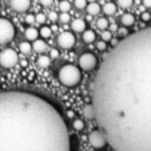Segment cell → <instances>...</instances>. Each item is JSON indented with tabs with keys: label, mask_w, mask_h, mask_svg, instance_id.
Masks as SVG:
<instances>
[{
	"label": "cell",
	"mask_w": 151,
	"mask_h": 151,
	"mask_svg": "<svg viewBox=\"0 0 151 151\" xmlns=\"http://www.w3.org/2000/svg\"><path fill=\"white\" fill-rule=\"evenodd\" d=\"M91 104L114 151H151V27L109 52L96 73Z\"/></svg>",
	"instance_id": "6da1fadb"
},
{
	"label": "cell",
	"mask_w": 151,
	"mask_h": 151,
	"mask_svg": "<svg viewBox=\"0 0 151 151\" xmlns=\"http://www.w3.org/2000/svg\"><path fill=\"white\" fill-rule=\"evenodd\" d=\"M0 151H71L67 125L44 97L0 92Z\"/></svg>",
	"instance_id": "7a4b0ae2"
},
{
	"label": "cell",
	"mask_w": 151,
	"mask_h": 151,
	"mask_svg": "<svg viewBox=\"0 0 151 151\" xmlns=\"http://www.w3.org/2000/svg\"><path fill=\"white\" fill-rule=\"evenodd\" d=\"M58 78L60 83L65 86H76L81 80V72L79 67L72 64H66L60 67L58 72Z\"/></svg>",
	"instance_id": "3957f363"
},
{
	"label": "cell",
	"mask_w": 151,
	"mask_h": 151,
	"mask_svg": "<svg viewBox=\"0 0 151 151\" xmlns=\"http://www.w3.org/2000/svg\"><path fill=\"white\" fill-rule=\"evenodd\" d=\"M15 35V28L13 24L6 19L0 17V45L9 42Z\"/></svg>",
	"instance_id": "277c9868"
},
{
	"label": "cell",
	"mask_w": 151,
	"mask_h": 151,
	"mask_svg": "<svg viewBox=\"0 0 151 151\" xmlns=\"http://www.w3.org/2000/svg\"><path fill=\"white\" fill-rule=\"evenodd\" d=\"M18 54L13 48H5L0 52V65L5 68H11L18 63Z\"/></svg>",
	"instance_id": "5b68a950"
},
{
	"label": "cell",
	"mask_w": 151,
	"mask_h": 151,
	"mask_svg": "<svg viewBox=\"0 0 151 151\" xmlns=\"http://www.w3.org/2000/svg\"><path fill=\"white\" fill-rule=\"evenodd\" d=\"M88 142L94 149H101L107 144V138L101 129H96L90 133Z\"/></svg>",
	"instance_id": "8992f818"
},
{
	"label": "cell",
	"mask_w": 151,
	"mask_h": 151,
	"mask_svg": "<svg viewBox=\"0 0 151 151\" xmlns=\"http://www.w3.org/2000/svg\"><path fill=\"white\" fill-rule=\"evenodd\" d=\"M79 66L84 71H91L97 66V58L93 53L85 52L79 58Z\"/></svg>",
	"instance_id": "52a82bcc"
},
{
	"label": "cell",
	"mask_w": 151,
	"mask_h": 151,
	"mask_svg": "<svg viewBox=\"0 0 151 151\" xmlns=\"http://www.w3.org/2000/svg\"><path fill=\"white\" fill-rule=\"evenodd\" d=\"M58 45L63 48H71L76 44V37L71 32H63L58 35Z\"/></svg>",
	"instance_id": "ba28073f"
},
{
	"label": "cell",
	"mask_w": 151,
	"mask_h": 151,
	"mask_svg": "<svg viewBox=\"0 0 151 151\" xmlns=\"http://www.w3.org/2000/svg\"><path fill=\"white\" fill-rule=\"evenodd\" d=\"M9 5L17 12H25L26 9L29 8L31 2L28 0H13L9 2Z\"/></svg>",
	"instance_id": "9c48e42d"
},
{
	"label": "cell",
	"mask_w": 151,
	"mask_h": 151,
	"mask_svg": "<svg viewBox=\"0 0 151 151\" xmlns=\"http://www.w3.org/2000/svg\"><path fill=\"white\" fill-rule=\"evenodd\" d=\"M71 27H72V29L74 31V32H85L86 29V22H85V20L84 19H80V18H78V19H74L72 22H71Z\"/></svg>",
	"instance_id": "30bf717a"
},
{
	"label": "cell",
	"mask_w": 151,
	"mask_h": 151,
	"mask_svg": "<svg viewBox=\"0 0 151 151\" xmlns=\"http://www.w3.org/2000/svg\"><path fill=\"white\" fill-rule=\"evenodd\" d=\"M38 35H39V31L34 27H28L26 31H25V37L28 39V40H33L35 41L38 39Z\"/></svg>",
	"instance_id": "8fae6325"
},
{
	"label": "cell",
	"mask_w": 151,
	"mask_h": 151,
	"mask_svg": "<svg viewBox=\"0 0 151 151\" xmlns=\"http://www.w3.org/2000/svg\"><path fill=\"white\" fill-rule=\"evenodd\" d=\"M120 21H122V24H123L124 26H127V27H129V26L133 25V22H134V17H133L131 13H125V14L122 15Z\"/></svg>",
	"instance_id": "7c38bea8"
},
{
	"label": "cell",
	"mask_w": 151,
	"mask_h": 151,
	"mask_svg": "<svg viewBox=\"0 0 151 151\" xmlns=\"http://www.w3.org/2000/svg\"><path fill=\"white\" fill-rule=\"evenodd\" d=\"M46 46H47V45H46V42H45L42 39H37V40L33 42V45H32L33 50H34L35 52H38V53L45 51V50H46Z\"/></svg>",
	"instance_id": "4fadbf2b"
},
{
	"label": "cell",
	"mask_w": 151,
	"mask_h": 151,
	"mask_svg": "<svg viewBox=\"0 0 151 151\" xmlns=\"http://www.w3.org/2000/svg\"><path fill=\"white\" fill-rule=\"evenodd\" d=\"M86 11H87V13H88L90 15H96V14L99 13L100 6H99L97 2H90V4L87 5V7H86Z\"/></svg>",
	"instance_id": "5bb4252c"
},
{
	"label": "cell",
	"mask_w": 151,
	"mask_h": 151,
	"mask_svg": "<svg viewBox=\"0 0 151 151\" xmlns=\"http://www.w3.org/2000/svg\"><path fill=\"white\" fill-rule=\"evenodd\" d=\"M103 11H104L105 14H107V15H112V14L116 13V11H117V6H116L113 2H106V4L104 5V7H103Z\"/></svg>",
	"instance_id": "9a60e30c"
},
{
	"label": "cell",
	"mask_w": 151,
	"mask_h": 151,
	"mask_svg": "<svg viewBox=\"0 0 151 151\" xmlns=\"http://www.w3.org/2000/svg\"><path fill=\"white\" fill-rule=\"evenodd\" d=\"M83 39L85 42H93L96 39V33L92 29H86L83 33Z\"/></svg>",
	"instance_id": "2e32d148"
},
{
	"label": "cell",
	"mask_w": 151,
	"mask_h": 151,
	"mask_svg": "<svg viewBox=\"0 0 151 151\" xmlns=\"http://www.w3.org/2000/svg\"><path fill=\"white\" fill-rule=\"evenodd\" d=\"M38 65L40 66V67H47V66H50V64H51V58L50 57H47V55H40L39 58H38Z\"/></svg>",
	"instance_id": "e0dca14e"
},
{
	"label": "cell",
	"mask_w": 151,
	"mask_h": 151,
	"mask_svg": "<svg viewBox=\"0 0 151 151\" xmlns=\"http://www.w3.org/2000/svg\"><path fill=\"white\" fill-rule=\"evenodd\" d=\"M19 50H20V52H22L24 54L29 53L31 50H32V45H31L29 42H27V41H22V42L19 44Z\"/></svg>",
	"instance_id": "ac0fdd59"
},
{
	"label": "cell",
	"mask_w": 151,
	"mask_h": 151,
	"mask_svg": "<svg viewBox=\"0 0 151 151\" xmlns=\"http://www.w3.org/2000/svg\"><path fill=\"white\" fill-rule=\"evenodd\" d=\"M84 116L86 118H88V119L90 118H94V109H93L92 104L85 106V109H84Z\"/></svg>",
	"instance_id": "d6986e66"
},
{
	"label": "cell",
	"mask_w": 151,
	"mask_h": 151,
	"mask_svg": "<svg viewBox=\"0 0 151 151\" xmlns=\"http://www.w3.org/2000/svg\"><path fill=\"white\" fill-rule=\"evenodd\" d=\"M39 34L42 37V38H50L51 34H52V28L48 27V26H42L39 31Z\"/></svg>",
	"instance_id": "ffe728a7"
},
{
	"label": "cell",
	"mask_w": 151,
	"mask_h": 151,
	"mask_svg": "<svg viewBox=\"0 0 151 151\" xmlns=\"http://www.w3.org/2000/svg\"><path fill=\"white\" fill-rule=\"evenodd\" d=\"M72 126H73L74 130H77V131H81V130L85 127V124H84V122H83L81 119H74L73 123H72Z\"/></svg>",
	"instance_id": "44dd1931"
},
{
	"label": "cell",
	"mask_w": 151,
	"mask_h": 151,
	"mask_svg": "<svg viewBox=\"0 0 151 151\" xmlns=\"http://www.w3.org/2000/svg\"><path fill=\"white\" fill-rule=\"evenodd\" d=\"M97 26H98V28L105 31V28H107V26H109L107 19H105V18H99V19L97 20Z\"/></svg>",
	"instance_id": "7402d4cb"
},
{
	"label": "cell",
	"mask_w": 151,
	"mask_h": 151,
	"mask_svg": "<svg viewBox=\"0 0 151 151\" xmlns=\"http://www.w3.org/2000/svg\"><path fill=\"white\" fill-rule=\"evenodd\" d=\"M87 2L85 1V0H76L74 1V6L78 8V9H84V8H86L87 7Z\"/></svg>",
	"instance_id": "603a6c76"
},
{
	"label": "cell",
	"mask_w": 151,
	"mask_h": 151,
	"mask_svg": "<svg viewBox=\"0 0 151 151\" xmlns=\"http://www.w3.org/2000/svg\"><path fill=\"white\" fill-rule=\"evenodd\" d=\"M117 4H118V6L122 7V8H127V7H130V6L133 4V1H132V0H119Z\"/></svg>",
	"instance_id": "cb8c5ba5"
},
{
	"label": "cell",
	"mask_w": 151,
	"mask_h": 151,
	"mask_svg": "<svg viewBox=\"0 0 151 151\" xmlns=\"http://www.w3.org/2000/svg\"><path fill=\"white\" fill-rule=\"evenodd\" d=\"M59 7H60V9L63 11V13H67V11L71 8V4H70L68 1H61V2L59 4Z\"/></svg>",
	"instance_id": "d4e9b609"
},
{
	"label": "cell",
	"mask_w": 151,
	"mask_h": 151,
	"mask_svg": "<svg viewBox=\"0 0 151 151\" xmlns=\"http://www.w3.org/2000/svg\"><path fill=\"white\" fill-rule=\"evenodd\" d=\"M101 39H103V41H110V40H112V33L110 32V31H104L103 33H101Z\"/></svg>",
	"instance_id": "484cf974"
},
{
	"label": "cell",
	"mask_w": 151,
	"mask_h": 151,
	"mask_svg": "<svg viewBox=\"0 0 151 151\" xmlns=\"http://www.w3.org/2000/svg\"><path fill=\"white\" fill-rule=\"evenodd\" d=\"M59 19H60V21H61L63 24H67V22L71 20V17H70L68 13H61L60 17H59Z\"/></svg>",
	"instance_id": "4316f807"
},
{
	"label": "cell",
	"mask_w": 151,
	"mask_h": 151,
	"mask_svg": "<svg viewBox=\"0 0 151 151\" xmlns=\"http://www.w3.org/2000/svg\"><path fill=\"white\" fill-rule=\"evenodd\" d=\"M45 20H46V15H45L44 13H39V14L35 15V21H37V22H39V24H44Z\"/></svg>",
	"instance_id": "83f0119b"
},
{
	"label": "cell",
	"mask_w": 151,
	"mask_h": 151,
	"mask_svg": "<svg viewBox=\"0 0 151 151\" xmlns=\"http://www.w3.org/2000/svg\"><path fill=\"white\" fill-rule=\"evenodd\" d=\"M25 21H26L27 24H33V22L35 21V17H34L33 14H27V15L25 17Z\"/></svg>",
	"instance_id": "f1b7e54d"
},
{
	"label": "cell",
	"mask_w": 151,
	"mask_h": 151,
	"mask_svg": "<svg viewBox=\"0 0 151 151\" xmlns=\"http://www.w3.org/2000/svg\"><path fill=\"white\" fill-rule=\"evenodd\" d=\"M140 19H142L143 21H149V20L151 19V15H150L149 12H143V13L140 14Z\"/></svg>",
	"instance_id": "f546056e"
},
{
	"label": "cell",
	"mask_w": 151,
	"mask_h": 151,
	"mask_svg": "<svg viewBox=\"0 0 151 151\" xmlns=\"http://www.w3.org/2000/svg\"><path fill=\"white\" fill-rule=\"evenodd\" d=\"M97 48H98L99 51H105V48H106V42L103 41V40L98 41V42H97Z\"/></svg>",
	"instance_id": "4dcf8cb0"
},
{
	"label": "cell",
	"mask_w": 151,
	"mask_h": 151,
	"mask_svg": "<svg viewBox=\"0 0 151 151\" xmlns=\"http://www.w3.org/2000/svg\"><path fill=\"white\" fill-rule=\"evenodd\" d=\"M118 33H119V35L123 37V38H126V37L129 35L127 28H119V29H118Z\"/></svg>",
	"instance_id": "1f68e13d"
},
{
	"label": "cell",
	"mask_w": 151,
	"mask_h": 151,
	"mask_svg": "<svg viewBox=\"0 0 151 151\" xmlns=\"http://www.w3.org/2000/svg\"><path fill=\"white\" fill-rule=\"evenodd\" d=\"M50 57H52V59H55V58H58V57H59V52H58V50H55V48H52V50L50 51Z\"/></svg>",
	"instance_id": "d6a6232c"
},
{
	"label": "cell",
	"mask_w": 151,
	"mask_h": 151,
	"mask_svg": "<svg viewBox=\"0 0 151 151\" xmlns=\"http://www.w3.org/2000/svg\"><path fill=\"white\" fill-rule=\"evenodd\" d=\"M48 18H50L51 21H55V20L58 19V14H57L55 12H51V13L48 14Z\"/></svg>",
	"instance_id": "836d02e7"
},
{
	"label": "cell",
	"mask_w": 151,
	"mask_h": 151,
	"mask_svg": "<svg viewBox=\"0 0 151 151\" xmlns=\"http://www.w3.org/2000/svg\"><path fill=\"white\" fill-rule=\"evenodd\" d=\"M40 4H41L42 6H51V5H52V0H41Z\"/></svg>",
	"instance_id": "e575fe53"
},
{
	"label": "cell",
	"mask_w": 151,
	"mask_h": 151,
	"mask_svg": "<svg viewBox=\"0 0 151 151\" xmlns=\"http://www.w3.org/2000/svg\"><path fill=\"white\" fill-rule=\"evenodd\" d=\"M66 116H67V118H73V117H74V112H73L72 110H68V111L66 112Z\"/></svg>",
	"instance_id": "d590c367"
},
{
	"label": "cell",
	"mask_w": 151,
	"mask_h": 151,
	"mask_svg": "<svg viewBox=\"0 0 151 151\" xmlns=\"http://www.w3.org/2000/svg\"><path fill=\"white\" fill-rule=\"evenodd\" d=\"M143 5L146 6V7H151V0H144L143 1Z\"/></svg>",
	"instance_id": "8d00e7d4"
}]
</instances>
